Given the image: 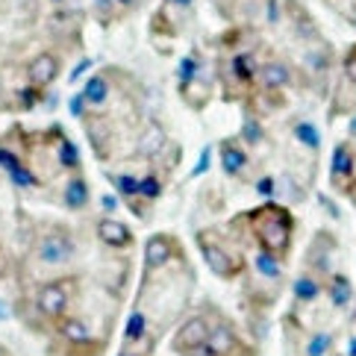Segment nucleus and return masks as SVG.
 <instances>
[{"instance_id": "obj_43", "label": "nucleus", "mask_w": 356, "mask_h": 356, "mask_svg": "<svg viewBox=\"0 0 356 356\" xmlns=\"http://www.w3.org/2000/svg\"><path fill=\"white\" fill-rule=\"evenodd\" d=\"M118 356H136V353H130V350H121V353H118Z\"/></svg>"}, {"instance_id": "obj_35", "label": "nucleus", "mask_w": 356, "mask_h": 356, "mask_svg": "<svg viewBox=\"0 0 356 356\" xmlns=\"http://www.w3.org/2000/svg\"><path fill=\"white\" fill-rule=\"evenodd\" d=\"M192 6H195V0H162V9H180V12H186Z\"/></svg>"}, {"instance_id": "obj_22", "label": "nucleus", "mask_w": 356, "mask_h": 356, "mask_svg": "<svg viewBox=\"0 0 356 356\" xmlns=\"http://www.w3.org/2000/svg\"><path fill=\"white\" fill-rule=\"evenodd\" d=\"M253 268H257L259 277H268V280H277L283 274V265H280V257H274L271 250H262L257 253V259H253Z\"/></svg>"}, {"instance_id": "obj_14", "label": "nucleus", "mask_w": 356, "mask_h": 356, "mask_svg": "<svg viewBox=\"0 0 356 356\" xmlns=\"http://www.w3.org/2000/svg\"><path fill=\"white\" fill-rule=\"evenodd\" d=\"M0 168L6 171V177H9V180L15 183L18 188H35V186H39L35 174L21 162V156L12 154L9 147H0Z\"/></svg>"}, {"instance_id": "obj_19", "label": "nucleus", "mask_w": 356, "mask_h": 356, "mask_svg": "<svg viewBox=\"0 0 356 356\" xmlns=\"http://www.w3.org/2000/svg\"><path fill=\"white\" fill-rule=\"evenodd\" d=\"M106 180L112 183V188H115L118 197H121L124 203L138 200V177H133V174H112V171H106Z\"/></svg>"}, {"instance_id": "obj_25", "label": "nucleus", "mask_w": 356, "mask_h": 356, "mask_svg": "<svg viewBox=\"0 0 356 356\" xmlns=\"http://www.w3.org/2000/svg\"><path fill=\"white\" fill-rule=\"evenodd\" d=\"M327 291H330V300H333L336 307H345V303L353 298V289H350V283H348V277H345V274L330 277Z\"/></svg>"}, {"instance_id": "obj_27", "label": "nucleus", "mask_w": 356, "mask_h": 356, "mask_svg": "<svg viewBox=\"0 0 356 356\" xmlns=\"http://www.w3.org/2000/svg\"><path fill=\"white\" fill-rule=\"evenodd\" d=\"M318 291H321V286H318V280H315L312 274H303V277L295 280V298H298L300 303L315 300V298H318Z\"/></svg>"}, {"instance_id": "obj_44", "label": "nucleus", "mask_w": 356, "mask_h": 356, "mask_svg": "<svg viewBox=\"0 0 356 356\" xmlns=\"http://www.w3.org/2000/svg\"><path fill=\"white\" fill-rule=\"evenodd\" d=\"M350 192H356V177H353V183H350Z\"/></svg>"}, {"instance_id": "obj_29", "label": "nucleus", "mask_w": 356, "mask_h": 356, "mask_svg": "<svg viewBox=\"0 0 356 356\" xmlns=\"http://www.w3.org/2000/svg\"><path fill=\"white\" fill-rule=\"evenodd\" d=\"M92 6H95V15H97V21L104 24V27H109V24L115 21V12H118L115 0H92Z\"/></svg>"}, {"instance_id": "obj_38", "label": "nucleus", "mask_w": 356, "mask_h": 356, "mask_svg": "<svg viewBox=\"0 0 356 356\" xmlns=\"http://www.w3.org/2000/svg\"><path fill=\"white\" fill-rule=\"evenodd\" d=\"M207 162H209V147H207V150H203V154H200V162H197L195 174H203V171H207Z\"/></svg>"}, {"instance_id": "obj_1", "label": "nucleus", "mask_w": 356, "mask_h": 356, "mask_svg": "<svg viewBox=\"0 0 356 356\" xmlns=\"http://www.w3.org/2000/svg\"><path fill=\"white\" fill-rule=\"evenodd\" d=\"M253 236H257L262 250H271L274 257H286L291 248V236H295V218L286 207L277 203H262V207L250 215Z\"/></svg>"}, {"instance_id": "obj_30", "label": "nucleus", "mask_w": 356, "mask_h": 356, "mask_svg": "<svg viewBox=\"0 0 356 356\" xmlns=\"http://www.w3.org/2000/svg\"><path fill=\"white\" fill-rule=\"evenodd\" d=\"M241 138H245L250 147H257L262 142V127H259V121H245V127H241Z\"/></svg>"}, {"instance_id": "obj_21", "label": "nucleus", "mask_w": 356, "mask_h": 356, "mask_svg": "<svg viewBox=\"0 0 356 356\" xmlns=\"http://www.w3.org/2000/svg\"><path fill=\"white\" fill-rule=\"evenodd\" d=\"M147 336V315L142 309L130 312V318H127L124 324V345H136V341H142Z\"/></svg>"}, {"instance_id": "obj_11", "label": "nucleus", "mask_w": 356, "mask_h": 356, "mask_svg": "<svg viewBox=\"0 0 356 356\" xmlns=\"http://www.w3.org/2000/svg\"><path fill=\"white\" fill-rule=\"evenodd\" d=\"M207 345L212 348L215 356H236V353H241V350H248L245 341H241V336H238L227 321H218V324L209 330Z\"/></svg>"}, {"instance_id": "obj_8", "label": "nucleus", "mask_w": 356, "mask_h": 356, "mask_svg": "<svg viewBox=\"0 0 356 356\" xmlns=\"http://www.w3.org/2000/svg\"><path fill=\"white\" fill-rule=\"evenodd\" d=\"M95 233H97L100 245H106L112 250H127V248H133V241H136L130 227L118 218H112V215H100L95 224Z\"/></svg>"}, {"instance_id": "obj_45", "label": "nucleus", "mask_w": 356, "mask_h": 356, "mask_svg": "<svg viewBox=\"0 0 356 356\" xmlns=\"http://www.w3.org/2000/svg\"><path fill=\"white\" fill-rule=\"evenodd\" d=\"M50 3H56V6H59V3H65V0H50Z\"/></svg>"}, {"instance_id": "obj_26", "label": "nucleus", "mask_w": 356, "mask_h": 356, "mask_svg": "<svg viewBox=\"0 0 356 356\" xmlns=\"http://www.w3.org/2000/svg\"><path fill=\"white\" fill-rule=\"evenodd\" d=\"M165 192V186L156 174H145V177H138V197L147 200V203H156Z\"/></svg>"}, {"instance_id": "obj_5", "label": "nucleus", "mask_w": 356, "mask_h": 356, "mask_svg": "<svg viewBox=\"0 0 356 356\" xmlns=\"http://www.w3.org/2000/svg\"><path fill=\"white\" fill-rule=\"evenodd\" d=\"M209 321H207V315H192V318H186V321L177 327V333L171 339V350L174 353H180V356H188L192 350H197L200 345H207V339H209Z\"/></svg>"}, {"instance_id": "obj_9", "label": "nucleus", "mask_w": 356, "mask_h": 356, "mask_svg": "<svg viewBox=\"0 0 356 356\" xmlns=\"http://www.w3.org/2000/svg\"><path fill=\"white\" fill-rule=\"evenodd\" d=\"M177 257V238L171 233H154L145 241V265L147 271L165 268Z\"/></svg>"}, {"instance_id": "obj_34", "label": "nucleus", "mask_w": 356, "mask_h": 356, "mask_svg": "<svg viewBox=\"0 0 356 356\" xmlns=\"http://www.w3.org/2000/svg\"><path fill=\"white\" fill-rule=\"evenodd\" d=\"M35 97H42V88H27V92H21V104H24V109H33L35 106Z\"/></svg>"}, {"instance_id": "obj_28", "label": "nucleus", "mask_w": 356, "mask_h": 356, "mask_svg": "<svg viewBox=\"0 0 356 356\" xmlns=\"http://www.w3.org/2000/svg\"><path fill=\"white\" fill-rule=\"evenodd\" d=\"M295 136H298V142H303L309 150H318V147H321V136H318V130H315L309 121L295 124Z\"/></svg>"}, {"instance_id": "obj_4", "label": "nucleus", "mask_w": 356, "mask_h": 356, "mask_svg": "<svg viewBox=\"0 0 356 356\" xmlns=\"http://www.w3.org/2000/svg\"><path fill=\"white\" fill-rule=\"evenodd\" d=\"M77 245H74V233L65 227H47V230L35 238V259L42 265H65L74 259Z\"/></svg>"}, {"instance_id": "obj_7", "label": "nucleus", "mask_w": 356, "mask_h": 356, "mask_svg": "<svg viewBox=\"0 0 356 356\" xmlns=\"http://www.w3.org/2000/svg\"><path fill=\"white\" fill-rule=\"evenodd\" d=\"M227 15L250 24H277L280 3L277 0H233V9H227Z\"/></svg>"}, {"instance_id": "obj_12", "label": "nucleus", "mask_w": 356, "mask_h": 356, "mask_svg": "<svg viewBox=\"0 0 356 356\" xmlns=\"http://www.w3.org/2000/svg\"><path fill=\"white\" fill-rule=\"evenodd\" d=\"M56 333L62 336V341H68L71 348H88L95 341L92 327L77 315H62L56 321Z\"/></svg>"}, {"instance_id": "obj_10", "label": "nucleus", "mask_w": 356, "mask_h": 356, "mask_svg": "<svg viewBox=\"0 0 356 356\" xmlns=\"http://www.w3.org/2000/svg\"><path fill=\"white\" fill-rule=\"evenodd\" d=\"M257 86L268 95L283 92L286 86H291V68L283 59H265L259 65V71H257Z\"/></svg>"}, {"instance_id": "obj_23", "label": "nucleus", "mask_w": 356, "mask_h": 356, "mask_svg": "<svg viewBox=\"0 0 356 356\" xmlns=\"http://www.w3.org/2000/svg\"><path fill=\"white\" fill-rule=\"evenodd\" d=\"M86 133H88V142H92L97 147V154L104 156V150L109 147L112 142V127L106 121H88L86 124Z\"/></svg>"}, {"instance_id": "obj_20", "label": "nucleus", "mask_w": 356, "mask_h": 356, "mask_svg": "<svg viewBox=\"0 0 356 356\" xmlns=\"http://www.w3.org/2000/svg\"><path fill=\"white\" fill-rule=\"evenodd\" d=\"M56 159H59V165L62 168H71V171H80V150H77V145L71 142V138H65V136H56Z\"/></svg>"}, {"instance_id": "obj_24", "label": "nucleus", "mask_w": 356, "mask_h": 356, "mask_svg": "<svg viewBox=\"0 0 356 356\" xmlns=\"http://www.w3.org/2000/svg\"><path fill=\"white\" fill-rule=\"evenodd\" d=\"M200 71H203V62H200L195 54L180 59V71H177V77H180V92H186V88L197 80V74H200Z\"/></svg>"}, {"instance_id": "obj_42", "label": "nucleus", "mask_w": 356, "mask_h": 356, "mask_svg": "<svg viewBox=\"0 0 356 356\" xmlns=\"http://www.w3.org/2000/svg\"><path fill=\"white\" fill-rule=\"evenodd\" d=\"M0 356H15V353H12L6 345H0Z\"/></svg>"}, {"instance_id": "obj_40", "label": "nucleus", "mask_w": 356, "mask_h": 356, "mask_svg": "<svg viewBox=\"0 0 356 356\" xmlns=\"http://www.w3.org/2000/svg\"><path fill=\"white\" fill-rule=\"evenodd\" d=\"M104 207H106V209H115V207H118V200L112 197V195H106V197H104Z\"/></svg>"}, {"instance_id": "obj_3", "label": "nucleus", "mask_w": 356, "mask_h": 356, "mask_svg": "<svg viewBox=\"0 0 356 356\" xmlns=\"http://www.w3.org/2000/svg\"><path fill=\"white\" fill-rule=\"evenodd\" d=\"M197 248H200V257L207 262V268L218 280H236L241 274V268H245V262H241L238 253H230L209 230L197 233Z\"/></svg>"}, {"instance_id": "obj_18", "label": "nucleus", "mask_w": 356, "mask_h": 356, "mask_svg": "<svg viewBox=\"0 0 356 356\" xmlns=\"http://www.w3.org/2000/svg\"><path fill=\"white\" fill-rule=\"evenodd\" d=\"M333 180H350L353 183V147L350 145H339L333 150Z\"/></svg>"}, {"instance_id": "obj_13", "label": "nucleus", "mask_w": 356, "mask_h": 356, "mask_svg": "<svg viewBox=\"0 0 356 356\" xmlns=\"http://www.w3.org/2000/svg\"><path fill=\"white\" fill-rule=\"evenodd\" d=\"M80 95L86 97L88 112H104L106 104H109V97H112V83H109L106 74H92V77L86 80Z\"/></svg>"}, {"instance_id": "obj_37", "label": "nucleus", "mask_w": 356, "mask_h": 356, "mask_svg": "<svg viewBox=\"0 0 356 356\" xmlns=\"http://www.w3.org/2000/svg\"><path fill=\"white\" fill-rule=\"evenodd\" d=\"M257 188H259L265 197H271V195H274V180H271V177H262V180L257 183Z\"/></svg>"}, {"instance_id": "obj_36", "label": "nucleus", "mask_w": 356, "mask_h": 356, "mask_svg": "<svg viewBox=\"0 0 356 356\" xmlns=\"http://www.w3.org/2000/svg\"><path fill=\"white\" fill-rule=\"evenodd\" d=\"M88 68H92V59H80V65L71 71V77H68V80H71V83H77V80L83 77V74H86Z\"/></svg>"}, {"instance_id": "obj_33", "label": "nucleus", "mask_w": 356, "mask_h": 356, "mask_svg": "<svg viewBox=\"0 0 356 356\" xmlns=\"http://www.w3.org/2000/svg\"><path fill=\"white\" fill-rule=\"evenodd\" d=\"M68 112L74 118H80V121H86V115H88V106H86V97L83 95H71V100H68Z\"/></svg>"}, {"instance_id": "obj_2", "label": "nucleus", "mask_w": 356, "mask_h": 356, "mask_svg": "<svg viewBox=\"0 0 356 356\" xmlns=\"http://www.w3.org/2000/svg\"><path fill=\"white\" fill-rule=\"evenodd\" d=\"M74 286H77L74 277H56V280L42 283L39 289H35V298H33L35 312H39L42 318H47V321H59V318L68 312Z\"/></svg>"}, {"instance_id": "obj_6", "label": "nucleus", "mask_w": 356, "mask_h": 356, "mask_svg": "<svg viewBox=\"0 0 356 356\" xmlns=\"http://www.w3.org/2000/svg\"><path fill=\"white\" fill-rule=\"evenodd\" d=\"M62 74V59L54 54V50H42V54H35L27 65V83L33 88H50Z\"/></svg>"}, {"instance_id": "obj_31", "label": "nucleus", "mask_w": 356, "mask_h": 356, "mask_svg": "<svg viewBox=\"0 0 356 356\" xmlns=\"http://www.w3.org/2000/svg\"><path fill=\"white\" fill-rule=\"evenodd\" d=\"M330 341H333V339H330L327 333H318V336L309 341V345H307V356H324V353L330 350Z\"/></svg>"}, {"instance_id": "obj_32", "label": "nucleus", "mask_w": 356, "mask_h": 356, "mask_svg": "<svg viewBox=\"0 0 356 356\" xmlns=\"http://www.w3.org/2000/svg\"><path fill=\"white\" fill-rule=\"evenodd\" d=\"M341 68H345L348 83H353V86H356V44H353V47H348L345 59H341Z\"/></svg>"}, {"instance_id": "obj_17", "label": "nucleus", "mask_w": 356, "mask_h": 356, "mask_svg": "<svg viewBox=\"0 0 356 356\" xmlns=\"http://www.w3.org/2000/svg\"><path fill=\"white\" fill-rule=\"evenodd\" d=\"M221 168L227 177H236L248 168V154H245V147H241L238 142H221Z\"/></svg>"}, {"instance_id": "obj_15", "label": "nucleus", "mask_w": 356, "mask_h": 356, "mask_svg": "<svg viewBox=\"0 0 356 356\" xmlns=\"http://www.w3.org/2000/svg\"><path fill=\"white\" fill-rule=\"evenodd\" d=\"M165 147H168V133L162 130V124L150 121L145 130H142V136H138L136 154H138V156H145V159H156L159 154H165Z\"/></svg>"}, {"instance_id": "obj_39", "label": "nucleus", "mask_w": 356, "mask_h": 356, "mask_svg": "<svg viewBox=\"0 0 356 356\" xmlns=\"http://www.w3.org/2000/svg\"><path fill=\"white\" fill-rule=\"evenodd\" d=\"M115 6H118V9H136L138 0H115Z\"/></svg>"}, {"instance_id": "obj_41", "label": "nucleus", "mask_w": 356, "mask_h": 356, "mask_svg": "<svg viewBox=\"0 0 356 356\" xmlns=\"http://www.w3.org/2000/svg\"><path fill=\"white\" fill-rule=\"evenodd\" d=\"M3 318H9V307L6 303H0V321H3Z\"/></svg>"}, {"instance_id": "obj_16", "label": "nucleus", "mask_w": 356, "mask_h": 356, "mask_svg": "<svg viewBox=\"0 0 356 356\" xmlns=\"http://www.w3.org/2000/svg\"><path fill=\"white\" fill-rule=\"evenodd\" d=\"M62 203H65V209H71V212H83L88 203H92V192H88V183L83 180L80 174H74L71 180L65 183V197H62Z\"/></svg>"}]
</instances>
